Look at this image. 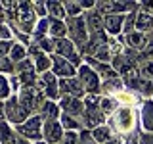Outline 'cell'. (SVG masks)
<instances>
[{"mask_svg":"<svg viewBox=\"0 0 153 144\" xmlns=\"http://www.w3.org/2000/svg\"><path fill=\"white\" fill-rule=\"evenodd\" d=\"M90 133H92V138H94L98 144H105L109 138L115 136L113 131H111V127H109L107 123H105V125H100V127H96V129H92Z\"/></svg>","mask_w":153,"mask_h":144,"instance_id":"4316f807","label":"cell"},{"mask_svg":"<svg viewBox=\"0 0 153 144\" xmlns=\"http://www.w3.org/2000/svg\"><path fill=\"white\" fill-rule=\"evenodd\" d=\"M10 85H12V92L13 94H17L19 90H21V83H19V77L13 73V75H10Z\"/></svg>","mask_w":153,"mask_h":144,"instance_id":"60d3db41","label":"cell"},{"mask_svg":"<svg viewBox=\"0 0 153 144\" xmlns=\"http://www.w3.org/2000/svg\"><path fill=\"white\" fill-rule=\"evenodd\" d=\"M52 73L57 79H71V77H76V67L69 60L54 54L52 56Z\"/></svg>","mask_w":153,"mask_h":144,"instance_id":"8fae6325","label":"cell"},{"mask_svg":"<svg viewBox=\"0 0 153 144\" xmlns=\"http://www.w3.org/2000/svg\"><path fill=\"white\" fill-rule=\"evenodd\" d=\"M151 100H153V96H151Z\"/></svg>","mask_w":153,"mask_h":144,"instance_id":"f907efd6","label":"cell"},{"mask_svg":"<svg viewBox=\"0 0 153 144\" xmlns=\"http://www.w3.org/2000/svg\"><path fill=\"white\" fill-rule=\"evenodd\" d=\"M4 112H6V121H8V123H12L13 127H17V125L25 123L27 119L31 117V115H29L25 110H23V106L19 104L17 94L10 96L6 102H4Z\"/></svg>","mask_w":153,"mask_h":144,"instance_id":"52a82bcc","label":"cell"},{"mask_svg":"<svg viewBox=\"0 0 153 144\" xmlns=\"http://www.w3.org/2000/svg\"><path fill=\"white\" fill-rule=\"evenodd\" d=\"M33 62H35V71H36L38 75L52 71V56L42 54L40 58H36V60H33Z\"/></svg>","mask_w":153,"mask_h":144,"instance_id":"f546056e","label":"cell"},{"mask_svg":"<svg viewBox=\"0 0 153 144\" xmlns=\"http://www.w3.org/2000/svg\"><path fill=\"white\" fill-rule=\"evenodd\" d=\"M123 25H124V16H105L103 17V31L111 38H117L123 35Z\"/></svg>","mask_w":153,"mask_h":144,"instance_id":"2e32d148","label":"cell"},{"mask_svg":"<svg viewBox=\"0 0 153 144\" xmlns=\"http://www.w3.org/2000/svg\"><path fill=\"white\" fill-rule=\"evenodd\" d=\"M59 144H79V133H73V131H67L63 134Z\"/></svg>","mask_w":153,"mask_h":144,"instance_id":"ab89813d","label":"cell"},{"mask_svg":"<svg viewBox=\"0 0 153 144\" xmlns=\"http://www.w3.org/2000/svg\"><path fill=\"white\" fill-rule=\"evenodd\" d=\"M0 40H8L13 42V31L8 23H0Z\"/></svg>","mask_w":153,"mask_h":144,"instance_id":"74e56055","label":"cell"},{"mask_svg":"<svg viewBox=\"0 0 153 144\" xmlns=\"http://www.w3.org/2000/svg\"><path fill=\"white\" fill-rule=\"evenodd\" d=\"M48 33H50V17H44V19H38L36 25H35V31H33V42H40L42 38L48 37Z\"/></svg>","mask_w":153,"mask_h":144,"instance_id":"d4e9b609","label":"cell"},{"mask_svg":"<svg viewBox=\"0 0 153 144\" xmlns=\"http://www.w3.org/2000/svg\"><path fill=\"white\" fill-rule=\"evenodd\" d=\"M105 144H123V138H119V136H113V138H109Z\"/></svg>","mask_w":153,"mask_h":144,"instance_id":"7dc6e473","label":"cell"},{"mask_svg":"<svg viewBox=\"0 0 153 144\" xmlns=\"http://www.w3.org/2000/svg\"><path fill=\"white\" fill-rule=\"evenodd\" d=\"M136 16H138V12H132V14H126V16H124L123 35H128V33L136 31Z\"/></svg>","mask_w":153,"mask_h":144,"instance_id":"d6a6232c","label":"cell"},{"mask_svg":"<svg viewBox=\"0 0 153 144\" xmlns=\"http://www.w3.org/2000/svg\"><path fill=\"white\" fill-rule=\"evenodd\" d=\"M136 31L143 33V35H149L153 33V16L149 14H143L138 10V16H136Z\"/></svg>","mask_w":153,"mask_h":144,"instance_id":"7402d4cb","label":"cell"},{"mask_svg":"<svg viewBox=\"0 0 153 144\" xmlns=\"http://www.w3.org/2000/svg\"><path fill=\"white\" fill-rule=\"evenodd\" d=\"M76 79L80 81L86 96H102V79L88 64H82L76 69Z\"/></svg>","mask_w":153,"mask_h":144,"instance_id":"3957f363","label":"cell"},{"mask_svg":"<svg viewBox=\"0 0 153 144\" xmlns=\"http://www.w3.org/2000/svg\"><path fill=\"white\" fill-rule=\"evenodd\" d=\"M138 110L140 108H134V106H121V108L107 119V125L111 127L115 136L126 140V138L138 136V134L142 133L140 112H138Z\"/></svg>","mask_w":153,"mask_h":144,"instance_id":"6da1fadb","label":"cell"},{"mask_svg":"<svg viewBox=\"0 0 153 144\" xmlns=\"http://www.w3.org/2000/svg\"><path fill=\"white\" fill-rule=\"evenodd\" d=\"M46 4H48V17L50 19H67L63 2H59V0H46Z\"/></svg>","mask_w":153,"mask_h":144,"instance_id":"484cf974","label":"cell"},{"mask_svg":"<svg viewBox=\"0 0 153 144\" xmlns=\"http://www.w3.org/2000/svg\"><path fill=\"white\" fill-rule=\"evenodd\" d=\"M35 144H46V142H42V140H40V142H35Z\"/></svg>","mask_w":153,"mask_h":144,"instance_id":"681fc988","label":"cell"},{"mask_svg":"<svg viewBox=\"0 0 153 144\" xmlns=\"http://www.w3.org/2000/svg\"><path fill=\"white\" fill-rule=\"evenodd\" d=\"M65 134V129L61 127L59 119H48L44 121V129H42V142L46 144H59Z\"/></svg>","mask_w":153,"mask_h":144,"instance_id":"30bf717a","label":"cell"},{"mask_svg":"<svg viewBox=\"0 0 153 144\" xmlns=\"http://www.w3.org/2000/svg\"><path fill=\"white\" fill-rule=\"evenodd\" d=\"M140 144H153V133H140Z\"/></svg>","mask_w":153,"mask_h":144,"instance_id":"ee69618b","label":"cell"},{"mask_svg":"<svg viewBox=\"0 0 153 144\" xmlns=\"http://www.w3.org/2000/svg\"><path fill=\"white\" fill-rule=\"evenodd\" d=\"M65 6V14H67V19H73V17H82L84 16V10L80 6L79 0H65L63 2Z\"/></svg>","mask_w":153,"mask_h":144,"instance_id":"f1b7e54d","label":"cell"},{"mask_svg":"<svg viewBox=\"0 0 153 144\" xmlns=\"http://www.w3.org/2000/svg\"><path fill=\"white\" fill-rule=\"evenodd\" d=\"M79 144H98L92 138V133L86 131V129H82V131L79 133Z\"/></svg>","mask_w":153,"mask_h":144,"instance_id":"f35d334b","label":"cell"},{"mask_svg":"<svg viewBox=\"0 0 153 144\" xmlns=\"http://www.w3.org/2000/svg\"><path fill=\"white\" fill-rule=\"evenodd\" d=\"M80 121H82V127L86 131H92L100 125L107 123V117L100 108V96H86L84 98V113L80 117Z\"/></svg>","mask_w":153,"mask_h":144,"instance_id":"7a4b0ae2","label":"cell"},{"mask_svg":"<svg viewBox=\"0 0 153 144\" xmlns=\"http://www.w3.org/2000/svg\"><path fill=\"white\" fill-rule=\"evenodd\" d=\"M84 23H86V29H88L90 35L103 31V16H102V14H98L96 10L84 14Z\"/></svg>","mask_w":153,"mask_h":144,"instance_id":"ac0fdd59","label":"cell"},{"mask_svg":"<svg viewBox=\"0 0 153 144\" xmlns=\"http://www.w3.org/2000/svg\"><path fill=\"white\" fill-rule=\"evenodd\" d=\"M17 144H33V142H29V140H25V138H19V140H17Z\"/></svg>","mask_w":153,"mask_h":144,"instance_id":"c3c4849f","label":"cell"},{"mask_svg":"<svg viewBox=\"0 0 153 144\" xmlns=\"http://www.w3.org/2000/svg\"><path fill=\"white\" fill-rule=\"evenodd\" d=\"M36 44L40 46V50L44 52V54H48V56H54V52H56V40H54V38L46 37V38H42L40 42H36Z\"/></svg>","mask_w":153,"mask_h":144,"instance_id":"836d02e7","label":"cell"},{"mask_svg":"<svg viewBox=\"0 0 153 144\" xmlns=\"http://www.w3.org/2000/svg\"><path fill=\"white\" fill-rule=\"evenodd\" d=\"M59 104V110L61 113H67V115H73V117H82L84 113V100L80 98H73V96H61L57 100Z\"/></svg>","mask_w":153,"mask_h":144,"instance_id":"7c38bea8","label":"cell"},{"mask_svg":"<svg viewBox=\"0 0 153 144\" xmlns=\"http://www.w3.org/2000/svg\"><path fill=\"white\" fill-rule=\"evenodd\" d=\"M38 88L44 92V96L48 100H54V102H57V100L61 98V92H59V79L52 73V71H48V73H42L40 77H38Z\"/></svg>","mask_w":153,"mask_h":144,"instance_id":"ba28073f","label":"cell"},{"mask_svg":"<svg viewBox=\"0 0 153 144\" xmlns=\"http://www.w3.org/2000/svg\"><path fill=\"white\" fill-rule=\"evenodd\" d=\"M117 38H119V42H121L124 48L134 50V52H138V54H142V52L146 50L147 42H149L147 35H143V33H140V31H132V33H128V35H121Z\"/></svg>","mask_w":153,"mask_h":144,"instance_id":"9c48e42d","label":"cell"},{"mask_svg":"<svg viewBox=\"0 0 153 144\" xmlns=\"http://www.w3.org/2000/svg\"><path fill=\"white\" fill-rule=\"evenodd\" d=\"M59 92H61V96H73V98H80V100L86 98V92L76 77L59 79Z\"/></svg>","mask_w":153,"mask_h":144,"instance_id":"4fadbf2b","label":"cell"},{"mask_svg":"<svg viewBox=\"0 0 153 144\" xmlns=\"http://www.w3.org/2000/svg\"><path fill=\"white\" fill-rule=\"evenodd\" d=\"M67 23V38L75 42L76 50H82L86 46V42L90 40V33L86 29V23H84V16L82 17H73V19H65Z\"/></svg>","mask_w":153,"mask_h":144,"instance_id":"277c9868","label":"cell"},{"mask_svg":"<svg viewBox=\"0 0 153 144\" xmlns=\"http://www.w3.org/2000/svg\"><path fill=\"white\" fill-rule=\"evenodd\" d=\"M100 108H102L103 115L109 119L119 108H121V104L117 102V98H115V96H105V94H102V96H100Z\"/></svg>","mask_w":153,"mask_h":144,"instance_id":"44dd1931","label":"cell"},{"mask_svg":"<svg viewBox=\"0 0 153 144\" xmlns=\"http://www.w3.org/2000/svg\"><path fill=\"white\" fill-rule=\"evenodd\" d=\"M10 96H13L12 85H10V75H2V73H0V100L6 102Z\"/></svg>","mask_w":153,"mask_h":144,"instance_id":"4dcf8cb0","label":"cell"},{"mask_svg":"<svg viewBox=\"0 0 153 144\" xmlns=\"http://www.w3.org/2000/svg\"><path fill=\"white\" fill-rule=\"evenodd\" d=\"M0 23H8V17H6V6H4V2H0Z\"/></svg>","mask_w":153,"mask_h":144,"instance_id":"f6af8a7d","label":"cell"},{"mask_svg":"<svg viewBox=\"0 0 153 144\" xmlns=\"http://www.w3.org/2000/svg\"><path fill=\"white\" fill-rule=\"evenodd\" d=\"M140 129L142 133H153V100H143L140 106Z\"/></svg>","mask_w":153,"mask_h":144,"instance_id":"5bb4252c","label":"cell"},{"mask_svg":"<svg viewBox=\"0 0 153 144\" xmlns=\"http://www.w3.org/2000/svg\"><path fill=\"white\" fill-rule=\"evenodd\" d=\"M42 129H44V119L36 113V115H31L25 123L17 125L16 131L19 134V138H25V140L35 144L42 140Z\"/></svg>","mask_w":153,"mask_h":144,"instance_id":"5b68a950","label":"cell"},{"mask_svg":"<svg viewBox=\"0 0 153 144\" xmlns=\"http://www.w3.org/2000/svg\"><path fill=\"white\" fill-rule=\"evenodd\" d=\"M59 123H61V127L65 129V133L67 131H73V133H80L82 131V121H80L79 117H73V115H67V113H61L59 115Z\"/></svg>","mask_w":153,"mask_h":144,"instance_id":"cb8c5ba5","label":"cell"},{"mask_svg":"<svg viewBox=\"0 0 153 144\" xmlns=\"http://www.w3.org/2000/svg\"><path fill=\"white\" fill-rule=\"evenodd\" d=\"M38 115H40L44 121L48 119H59L61 115V110H59V104L54 102V100H44V102L40 104V108H38Z\"/></svg>","mask_w":153,"mask_h":144,"instance_id":"e0dca14e","label":"cell"},{"mask_svg":"<svg viewBox=\"0 0 153 144\" xmlns=\"http://www.w3.org/2000/svg\"><path fill=\"white\" fill-rule=\"evenodd\" d=\"M6 121V112H4V102L0 100V123Z\"/></svg>","mask_w":153,"mask_h":144,"instance_id":"bcb514c9","label":"cell"},{"mask_svg":"<svg viewBox=\"0 0 153 144\" xmlns=\"http://www.w3.org/2000/svg\"><path fill=\"white\" fill-rule=\"evenodd\" d=\"M21 73H36L35 71V62L31 58H25L23 62L16 64V75H21Z\"/></svg>","mask_w":153,"mask_h":144,"instance_id":"1f68e13d","label":"cell"},{"mask_svg":"<svg viewBox=\"0 0 153 144\" xmlns=\"http://www.w3.org/2000/svg\"><path fill=\"white\" fill-rule=\"evenodd\" d=\"M8 58L13 62V65H16V64H19V62H23L25 58H29V54H27V46H23V44H19V42H16V40H13V44H12V50H10Z\"/></svg>","mask_w":153,"mask_h":144,"instance_id":"83f0119b","label":"cell"},{"mask_svg":"<svg viewBox=\"0 0 153 144\" xmlns=\"http://www.w3.org/2000/svg\"><path fill=\"white\" fill-rule=\"evenodd\" d=\"M48 37L57 40V38H65L67 37V23L65 19H50V33Z\"/></svg>","mask_w":153,"mask_h":144,"instance_id":"603a6c76","label":"cell"},{"mask_svg":"<svg viewBox=\"0 0 153 144\" xmlns=\"http://www.w3.org/2000/svg\"><path fill=\"white\" fill-rule=\"evenodd\" d=\"M126 88L123 83L121 77H115V79H107L102 83V94L105 96H117L119 92H123V90Z\"/></svg>","mask_w":153,"mask_h":144,"instance_id":"ffe728a7","label":"cell"},{"mask_svg":"<svg viewBox=\"0 0 153 144\" xmlns=\"http://www.w3.org/2000/svg\"><path fill=\"white\" fill-rule=\"evenodd\" d=\"M140 12L153 16V0H143V2H140Z\"/></svg>","mask_w":153,"mask_h":144,"instance_id":"b9f144b4","label":"cell"},{"mask_svg":"<svg viewBox=\"0 0 153 144\" xmlns=\"http://www.w3.org/2000/svg\"><path fill=\"white\" fill-rule=\"evenodd\" d=\"M17 100H19V104L23 106V110H25L29 115H36L38 108H40V104L46 100V96L38 86H33V88H21L19 90Z\"/></svg>","mask_w":153,"mask_h":144,"instance_id":"8992f818","label":"cell"},{"mask_svg":"<svg viewBox=\"0 0 153 144\" xmlns=\"http://www.w3.org/2000/svg\"><path fill=\"white\" fill-rule=\"evenodd\" d=\"M138 71H140V75L143 79L153 81V60L151 62H142V64L138 65Z\"/></svg>","mask_w":153,"mask_h":144,"instance_id":"e575fe53","label":"cell"},{"mask_svg":"<svg viewBox=\"0 0 153 144\" xmlns=\"http://www.w3.org/2000/svg\"><path fill=\"white\" fill-rule=\"evenodd\" d=\"M19 134L12 123L2 121L0 123V144H17Z\"/></svg>","mask_w":153,"mask_h":144,"instance_id":"d6986e66","label":"cell"},{"mask_svg":"<svg viewBox=\"0 0 153 144\" xmlns=\"http://www.w3.org/2000/svg\"><path fill=\"white\" fill-rule=\"evenodd\" d=\"M12 44L13 42H8V40H0V58H6L12 50Z\"/></svg>","mask_w":153,"mask_h":144,"instance_id":"7bdbcfd3","label":"cell"},{"mask_svg":"<svg viewBox=\"0 0 153 144\" xmlns=\"http://www.w3.org/2000/svg\"><path fill=\"white\" fill-rule=\"evenodd\" d=\"M0 73L2 75H13L16 73V65H13V62L10 60V58H0Z\"/></svg>","mask_w":153,"mask_h":144,"instance_id":"d590c367","label":"cell"},{"mask_svg":"<svg viewBox=\"0 0 153 144\" xmlns=\"http://www.w3.org/2000/svg\"><path fill=\"white\" fill-rule=\"evenodd\" d=\"M33 6H35V12H36L38 19L48 17V4H46V0H35Z\"/></svg>","mask_w":153,"mask_h":144,"instance_id":"8d00e7d4","label":"cell"},{"mask_svg":"<svg viewBox=\"0 0 153 144\" xmlns=\"http://www.w3.org/2000/svg\"><path fill=\"white\" fill-rule=\"evenodd\" d=\"M84 64H88V65L96 71V73L100 75L102 83H103V81H107V79H115V77H119V73L113 69V65H111V64H103V62H98L96 58H84Z\"/></svg>","mask_w":153,"mask_h":144,"instance_id":"9a60e30c","label":"cell"}]
</instances>
